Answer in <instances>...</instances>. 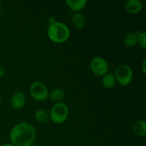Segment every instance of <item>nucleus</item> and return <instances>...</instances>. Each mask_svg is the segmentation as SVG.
<instances>
[{
    "label": "nucleus",
    "instance_id": "nucleus-1",
    "mask_svg": "<svg viewBox=\"0 0 146 146\" xmlns=\"http://www.w3.org/2000/svg\"><path fill=\"white\" fill-rule=\"evenodd\" d=\"M36 137V128L28 122L19 123L11 128L9 133L11 143L15 146H30L34 144Z\"/></svg>",
    "mask_w": 146,
    "mask_h": 146
},
{
    "label": "nucleus",
    "instance_id": "nucleus-2",
    "mask_svg": "<svg viewBox=\"0 0 146 146\" xmlns=\"http://www.w3.org/2000/svg\"><path fill=\"white\" fill-rule=\"evenodd\" d=\"M70 29L64 23L54 21L48 26L47 35L49 39L56 44L66 42L70 37Z\"/></svg>",
    "mask_w": 146,
    "mask_h": 146
},
{
    "label": "nucleus",
    "instance_id": "nucleus-16",
    "mask_svg": "<svg viewBox=\"0 0 146 146\" xmlns=\"http://www.w3.org/2000/svg\"><path fill=\"white\" fill-rule=\"evenodd\" d=\"M138 44L143 49L146 48V33L143 31H138L136 32Z\"/></svg>",
    "mask_w": 146,
    "mask_h": 146
},
{
    "label": "nucleus",
    "instance_id": "nucleus-9",
    "mask_svg": "<svg viewBox=\"0 0 146 146\" xmlns=\"http://www.w3.org/2000/svg\"><path fill=\"white\" fill-rule=\"evenodd\" d=\"M133 132L139 137H144L146 135V122L144 120H139L134 123L132 127Z\"/></svg>",
    "mask_w": 146,
    "mask_h": 146
},
{
    "label": "nucleus",
    "instance_id": "nucleus-10",
    "mask_svg": "<svg viewBox=\"0 0 146 146\" xmlns=\"http://www.w3.org/2000/svg\"><path fill=\"white\" fill-rule=\"evenodd\" d=\"M67 7L74 11H79L84 9L87 4L86 0H66Z\"/></svg>",
    "mask_w": 146,
    "mask_h": 146
},
{
    "label": "nucleus",
    "instance_id": "nucleus-14",
    "mask_svg": "<svg viewBox=\"0 0 146 146\" xmlns=\"http://www.w3.org/2000/svg\"><path fill=\"white\" fill-rule=\"evenodd\" d=\"M123 43L127 47H133L138 44L136 33H128L124 36Z\"/></svg>",
    "mask_w": 146,
    "mask_h": 146
},
{
    "label": "nucleus",
    "instance_id": "nucleus-20",
    "mask_svg": "<svg viewBox=\"0 0 146 146\" xmlns=\"http://www.w3.org/2000/svg\"><path fill=\"white\" fill-rule=\"evenodd\" d=\"M1 100H2V97H1V95L0 94V103L1 102Z\"/></svg>",
    "mask_w": 146,
    "mask_h": 146
},
{
    "label": "nucleus",
    "instance_id": "nucleus-3",
    "mask_svg": "<svg viewBox=\"0 0 146 146\" xmlns=\"http://www.w3.org/2000/svg\"><path fill=\"white\" fill-rule=\"evenodd\" d=\"M68 116V108L63 102L56 103L51 108L49 113V118L56 124L64 123Z\"/></svg>",
    "mask_w": 146,
    "mask_h": 146
},
{
    "label": "nucleus",
    "instance_id": "nucleus-13",
    "mask_svg": "<svg viewBox=\"0 0 146 146\" xmlns=\"http://www.w3.org/2000/svg\"><path fill=\"white\" fill-rule=\"evenodd\" d=\"M48 98L51 101H54L56 104L62 102V101L65 98V92L61 88H56L49 93Z\"/></svg>",
    "mask_w": 146,
    "mask_h": 146
},
{
    "label": "nucleus",
    "instance_id": "nucleus-18",
    "mask_svg": "<svg viewBox=\"0 0 146 146\" xmlns=\"http://www.w3.org/2000/svg\"><path fill=\"white\" fill-rule=\"evenodd\" d=\"M145 64H146V59H144L143 61V64H142V70H143V74H145L146 73Z\"/></svg>",
    "mask_w": 146,
    "mask_h": 146
},
{
    "label": "nucleus",
    "instance_id": "nucleus-11",
    "mask_svg": "<svg viewBox=\"0 0 146 146\" xmlns=\"http://www.w3.org/2000/svg\"><path fill=\"white\" fill-rule=\"evenodd\" d=\"M71 22L76 29H81L84 28L86 24V18L83 14L80 12H76L71 17Z\"/></svg>",
    "mask_w": 146,
    "mask_h": 146
},
{
    "label": "nucleus",
    "instance_id": "nucleus-17",
    "mask_svg": "<svg viewBox=\"0 0 146 146\" xmlns=\"http://www.w3.org/2000/svg\"><path fill=\"white\" fill-rule=\"evenodd\" d=\"M4 74H5V69L2 66L0 65V78L2 77Z\"/></svg>",
    "mask_w": 146,
    "mask_h": 146
},
{
    "label": "nucleus",
    "instance_id": "nucleus-6",
    "mask_svg": "<svg viewBox=\"0 0 146 146\" xmlns=\"http://www.w3.org/2000/svg\"><path fill=\"white\" fill-rule=\"evenodd\" d=\"M90 68L94 75L98 77H103L108 73L109 65L106 60L103 57L95 56L91 59Z\"/></svg>",
    "mask_w": 146,
    "mask_h": 146
},
{
    "label": "nucleus",
    "instance_id": "nucleus-5",
    "mask_svg": "<svg viewBox=\"0 0 146 146\" xmlns=\"http://www.w3.org/2000/svg\"><path fill=\"white\" fill-rule=\"evenodd\" d=\"M31 98L36 101H44L48 98L49 91L48 88L40 81H34L29 87Z\"/></svg>",
    "mask_w": 146,
    "mask_h": 146
},
{
    "label": "nucleus",
    "instance_id": "nucleus-15",
    "mask_svg": "<svg viewBox=\"0 0 146 146\" xmlns=\"http://www.w3.org/2000/svg\"><path fill=\"white\" fill-rule=\"evenodd\" d=\"M34 117L38 122L42 123L48 122L49 120V114L47 111L43 109L37 110L34 114Z\"/></svg>",
    "mask_w": 146,
    "mask_h": 146
},
{
    "label": "nucleus",
    "instance_id": "nucleus-12",
    "mask_svg": "<svg viewBox=\"0 0 146 146\" xmlns=\"http://www.w3.org/2000/svg\"><path fill=\"white\" fill-rule=\"evenodd\" d=\"M116 84V79L112 73H107L106 74L103 76L102 78V84L103 86L107 89H110L115 86Z\"/></svg>",
    "mask_w": 146,
    "mask_h": 146
},
{
    "label": "nucleus",
    "instance_id": "nucleus-8",
    "mask_svg": "<svg viewBox=\"0 0 146 146\" xmlns=\"http://www.w3.org/2000/svg\"><path fill=\"white\" fill-rule=\"evenodd\" d=\"M143 3L140 0H129L125 4V10L131 14H137L143 9Z\"/></svg>",
    "mask_w": 146,
    "mask_h": 146
},
{
    "label": "nucleus",
    "instance_id": "nucleus-7",
    "mask_svg": "<svg viewBox=\"0 0 146 146\" xmlns=\"http://www.w3.org/2000/svg\"><path fill=\"white\" fill-rule=\"evenodd\" d=\"M27 98L22 92H17L11 96V104L15 109L19 110L25 106Z\"/></svg>",
    "mask_w": 146,
    "mask_h": 146
},
{
    "label": "nucleus",
    "instance_id": "nucleus-22",
    "mask_svg": "<svg viewBox=\"0 0 146 146\" xmlns=\"http://www.w3.org/2000/svg\"><path fill=\"white\" fill-rule=\"evenodd\" d=\"M1 2H0V9H1Z\"/></svg>",
    "mask_w": 146,
    "mask_h": 146
},
{
    "label": "nucleus",
    "instance_id": "nucleus-19",
    "mask_svg": "<svg viewBox=\"0 0 146 146\" xmlns=\"http://www.w3.org/2000/svg\"><path fill=\"white\" fill-rule=\"evenodd\" d=\"M0 146H15V145H14L12 143H4Z\"/></svg>",
    "mask_w": 146,
    "mask_h": 146
},
{
    "label": "nucleus",
    "instance_id": "nucleus-21",
    "mask_svg": "<svg viewBox=\"0 0 146 146\" xmlns=\"http://www.w3.org/2000/svg\"><path fill=\"white\" fill-rule=\"evenodd\" d=\"M30 146H38V145H35V144H32V145H31Z\"/></svg>",
    "mask_w": 146,
    "mask_h": 146
},
{
    "label": "nucleus",
    "instance_id": "nucleus-4",
    "mask_svg": "<svg viewBox=\"0 0 146 146\" xmlns=\"http://www.w3.org/2000/svg\"><path fill=\"white\" fill-rule=\"evenodd\" d=\"M113 74L116 79V82L123 86L129 85L133 77L132 68L126 64H123L118 66L115 68Z\"/></svg>",
    "mask_w": 146,
    "mask_h": 146
}]
</instances>
